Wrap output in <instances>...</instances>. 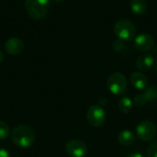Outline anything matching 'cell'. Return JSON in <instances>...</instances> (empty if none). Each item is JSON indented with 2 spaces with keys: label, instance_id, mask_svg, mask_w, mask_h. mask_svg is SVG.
Masks as SVG:
<instances>
[{
  "label": "cell",
  "instance_id": "d6986e66",
  "mask_svg": "<svg viewBox=\"0 0 157 157\" xmlns=\"http://www.w3.org/2000/svg\"><path fill=\"white\" fill-rule=\"evenodd\" d=\"M0 157H11L8 151L4 148H0Z\"/></svg>",
  "mask_w": 157,
  "mask_h": 157
},
{
  "label": "cell",
  "instance_id": "3957f363",
  "mask_svg": "<svg viewBox=\"0 0 157 157\" xmlns=\"http://www.w3.org/2000/svg\"><path fill=\"white\" fill-rule=\"evenodd\" d=\"M114 33L119 40L122 41H129L134 38L136 28L131 20L120 19L114 25Z\"/></svg>",
  "mask_w": 157,
  "mask_h": 157
},
{
  "label": "cell",
  "instance_id": "8992f818",
  "mask_svg": "<svg viewBox=\"0 0 157 157\" xmlns=\"http://www.w3.org/2000/svg\"><path fill=\"white\" fill-rule=\"evenodd\" d=\"M86 118L88 123L93 127H100L106 121V111L100 105H92L89 107Z\"/></svg>",
  "mask_w": 157,
  "mask_h": 157
},
{
  "label": "cell",
  "instance_id": "30bf717a",
  "mask_svg": "<svg viewBox=\"0 0 157 157\" xmlns=\"http://www.w3.org/2000/svg\"><path fill=\"white\" fill-rule=\"evenodd\" d=\"M24 48L23 41L18 38H11L6 41L5 50L10 55H17L19 54Z\"/></svg>",
  "mask_w": 157,
  "mask_h": 157
},
{
  "label": "cell",
  "instance_id": "277c9868",
  "mask_svg": "<svg viewBox=\"0 0 157 157\" xmlns=\"http://www.w3.org/2000/svg\"><path fill=\"white\" fill-rule=\"evenodd\" d=\"M107 86L111 94L120 96L126 92L127 89V80L123 74L115 72L112 73L107 81Z\"/></svg>",
  "mask_w": 157,
  "mask_h": 157
},
{
  "label": "cell",
  "instance_id": "4fadbf2b",
  "mask_svg": "<svg viewBox=\"0 0 157 157\" xmlns=\"http://www.w3.org/2000/svg\"><path fill=\"white\" fill-rule=\"evenodd\" d=\"M118 141L123 146H130L134 144L135 135L132 132H131L129 130H123L119 133Z\"/></svg>",
  "mask_w": 157,
  "mask_h": 157
},
{
  "label": "cell",
  "instance_id": "7402d4cb",
  "mask_svg": "<svg viewBox=\"0 0 157 157\" xmlns=\"http://www.w3.org/2000/svg\"><path fill=\"white\" fill-rule=\"evenodd\" d=\"M3 60H4V53H3L2 51L0 50V63L3 62Z\"/></svg>",
  "mask_w": 157,
  "mask_h": 157
},
{
  "label": "cell",
  "instance_id": "ba28073f",
  "mask_svg": "<svg viewBox=\"0 0 157 157\" xmlns=\"http://www.w3.org/2000/svg\"><path fill=\"white\" fill-rule=\"evenodd\" d=\"M65 151L71 157H85L87 154V146L83 141L71 140L65 144Z\"/></svg>",
  "mask_w": 157,
  "mask_h": 157
},
{
  "label": "cell",
  "instance_id": "52a82bcc",
  "mask_svg": "<svg viewBox=\"0 0 157 157\" xmlns=\"http://www.w3.org/2000/svg\"><path fill=\"white\" fill-rule=\"evenodd\" d=\"M157 101V86H149L144 93L136 95L133 99V105L136 108H143L148 102Z\"/></svg>",
  "mask_w": 157,
  "mask_h": 157
},
{
  "label": "cell",
  "instance_id": "ffe728a7",
  "mask_svg": "<svg viewBox=\"0 0 157 157\" xmlns=\"http://www.w3.org/2000/svg\"><path fill=\"white\" fill-rule=\"evenodd\" d=\"M108 103V100L105 98H101L100 99H99V105L101 106V107H104V106H106V104Z\"/></svg>",
  "mask_w": 157,
  "mask_h": 157
},
{
  "label": "cell",
  "instance_id": "2e32d148",
  "mask_svg": "<svg viewBox=\"0 0 157 157\" xmlns=\"http://www.w3.org/2000/svg\"><path fill=\"white\" fill-rule=\"evenodd\" d=\"M9 135V126L6 122L0 121V140H5Z\"/></svg>",
  "mask_w": 157,
  "mask_h": 157
},
{
  "label": "cell",
  "instance_id": "8fae6325",
  "mask_svg": "<svg viewBox=\"0 0 157 157\" xmlns=\"http://www.w3.org/2000/svg\"><path fill=\"white\" fill-rule=\"evenodd\" d=\"M131 83L138 90H144L148 86L147 77L141 72H133L131 75Z\"/></svg>",
  "mask_w": 157,
  "mask_h": 157
},
{
  "label": "cell",
  "instance_id": "cb8c5ba5",
  "mask_svg": "<svg viewBox=\"0 0 157 157\" xmlns=\"http://www.w3.org/2000/svg\"><path fill=\"white\" fill-rule=\"evenodd\" d=\"M56 1H61V0H56Z\"/></svg>",
  "mask_w": 157,
  "mask_h": 157
},
{
  "label": "cell",
  "instance_id": "603a6c76",
  "mask_svg": "<svg viewBox=\"0 0 157 157\" xmlns=\"http://www.w3.org/2000/svg\"><path fill=\"white\" fill-rule=\"evenodd\" d=\"M155 70H156V73H157V62H156V64H155Z\"/></svg>",
  "mask_w": 157,
  "mask_h": 157
},
{
  "label": "cell",
  "instance_id": "44dd1931",
  "mask_svg": "<svg viewBox=\"0 0 157 157\" xmlns=\"http://www.w3.org/2000/svg\"><path fill=\"white\" fill-rule=\"evenodd\" d=\"M127 157H144V155L140 153H133V154L129 155Z\"/></svg>",
  "mask_w": 157,
  "mask_h": 157
},
{
  "label": "cell",
  "instance_id": "7c38bea8",
  "mask_svg": "<svg viewBox=\"0 0 157 157\" xmlns=\"http://www.w3.org/2000/svg\"><path fill=\"white\" fill-rule=\"evenodd\" d=\"M155 59L151 54H144L137 58L136 66L141 71H148L154 65Z\"/></svg>",
  "mask_w": 157,
  "mask_h": 157
},
{
  "label": "cell",
  "instance_id": "9c48e42d",
  "mask_svg": "<svg viewBox=\"0 0 157 157\" xmlns=\"http://www.w3.org/2000/svg\"><path fill=\"white\" fill-rule=\"evenodd\" d=\"M155 44V40L148 33H142L134 39V47L139 52H146Z\"/></svg>",
  "mask_w": 157,
  "mask_h": 157
},
{
  "label": "cell",
  "instance_id": "9a60e30c",
  "mask_svg": "<svg viewBox=\"0 0 157 157\" xmlns=\"http://www.w3.org/2000/svg\"><path fill=\"white\" fill-rule=\"evenodd\" d=\"M133 106V101L129 97H123L119 100L118 107L121 112L123 114H128L131 112Z\"/></svg>",
  "mask_w": 157,
  "mask_h": 157
},
{
  "label": "cell",
  "instance_id": "e0dca14e",
  "mask_svg": "<svg viewBox=\"0 0 157 157\" xmlns=\"http://www.w3.org/2000/svg\"><path fill=\"white\" fill-rule=\"evenodd\" d=\"M148 157H157V141L154 142L148 148Z\"/></svg>",
  "mask_w": 157,
  "mask_h": 157
},
{
  "label": "cell",
  "instance_id": "5b68a950",
  "mask_svg": "<svg viewBox=\"0 0 157 157\" xmlns=\"http://www.w3.org/2000/svg\"><path fill=\"white\" fill-rule=\"evenodd\" d=\"M156 126L155 124L148 120L141 121L135 129L136 135L138 138L144 142H149L153 140L156 135Z\"/></svg>",
  "mask_w": 157,
  "mask_h": 157
},
{
  "label": "cell",
  "instance_id": "7a4b0ae2",
  "mask_svg": "<svg viewBox=\"0 0 157 157\" xmlns=\"http://www.w3.org/2000/svg\"><path fill=\"white\" fill-rule=\"evenodd\" d=\"M25 7L33 19L43 18L50 9V0H25Z\"/></svg>",
  "mask_w": 157,
  "mask_h": 157
},
{
  "label": "cell",
  "instance_id": "5bb4252c",
  "mask_svg": "<svg viewBox=\"0 0 157 157\" xmlns=\"http://www.w3.org/2000/svg\"><path fill=\"white\" fill-rule=\"evenodd\" d=\"M132 11L136 15H144L147 11L148 5L146 0H131Z\"/></svg>",
  "mask_w": 157,
  "mask_h": 157
},
{
  "label": "cell",
  "instance_id": "6da1fadb",
  "mask_svg": "<svg viewBox=\"0 0 157 157\" xmlns=\"http://www.w3.org/2000/svg\"><path fill=\"white\" fill-rule=\"evenodd\" d=\"M35 132L28 125H18L14 128L11 133L12 142L22 148L31 146L35 142Z\"/></svg>",
  "mask_w": 157,
  "mask_h": 157
},
{
  "label": "cell",
  "instance_id": "ac0fdd59",
  "mask_svg": "<svg viewBox=\"0 0 157 157\" xmlns=\"http://www.w3.org/2000/svg\"><path fill=\"white\" fill-rule=\"evenodd\" d=\"M123 46H124V41L121 40H118L114 42L113 44V49L116 51V52H120L123 49Z\"/></svg>",
  "mask_w": 157,
  "mask_h": 157
}]
</instances>
